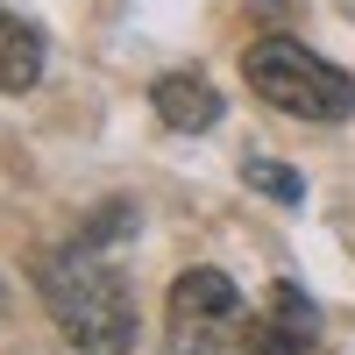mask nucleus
Wrapping results in <instances>:
<instances>
[{
	"label": "nucleus",
	"mask_w": 355,
	"mask_h": 355,
	"mask_svg": "<svg viewBox=\"0 0 355 355\" xmlns=\"http://www.w3.org/2000/svg\"><path fill=\"white\" fill-rule=\"evenodd\" d=\"M36 284H43L50 320H57L85 355H128V348H135L128 284H121V270L100 256V242H78V249H64V256H50Z\"/></svg>",
	"instance_id": "nucleus-1"
},
{
	"label": "nucleus",
	"mask_w": 355,
	"mask_h": 355,
	"mask_svg": "<svg viewBox=\"0 0 355 355\" xmlns=\"http://www.w3.org/2000/svg\"><path fill=\"white\" fill-rule=\"evenodd\" d=\"M242 71L277 114H299V121H348L355 114V78L341 64H327V57H313L306 43H291V36L249 43Z\"/></svg>",
	"instance_id": "nucleus-2"
},
{
	"label": "nucleus",
	"mask_w": 355,
	"mask_h": 355,
	"mask_svg": "<svg viewBox=\"0 0 355 355\" xmlns=\"http://www.w3.org/2000/svg\"><path fill=\"white\" fill-rule=\"evenodd\" d=\"M242 291H234L227 270H185L171 284V306H164V334L171 355H227L242 348Z\"/></svg>",
	"instance_id": "nucleus-3"
},
{
	"label": "nucleus",
	"mask_w": 355,
	"mask_h": 355,
	"mask_svg": "<svg viewBox=\"0 0 355 355\" xmlns=\"http://www.w3.org/2000/svg\"><path fill=\"white\" fill-rule=\"evenodd\" d=\"M313 327H320V313H313L306 291H299V284H270V291H263V306L242 320V355H291V348L320 341Z\"/></svg>",
	"instance_id": "nucleus-4"
},
{
	"label": "nucleus",
	"mask_w": 355,
	"mask_h": 355,
	"mask_svg": "<svg viewBox=\"0 0 355 355\" xmlns=\"http://www.w3.org/2000/svg\"><path fill=\"white\" fill-rule=\"evenodd\" d=\"M150 100L164 114V128H178V135H206V128L220 121V85L199 78V71H164Z\"/></svg>",
	"instance_id": "nucleus-5"
},
{
	"label": "nucleus",
	"mask_w": 355,
	"mask_h": 355,
	"mask_svg": "<svg viewBox=\"0 0 355 355\" xmlns=\"http://www.w3.org/2000/svg\"><path fill=\"white\" fill-rule=\"evenodd\" d=\"M36 78H43V36L0 8V93H28Z\"/></svg>",
	"instance_id": "nucleus-6"
},
{
	"label": "nucleus",
	"mask_w": 355,
	"mask_h": 355,
	"mask_svg": "<svg viewBox=\"0 0 355 355\" xmlns=\"http://www.w3.org/2000/svg\"><path fill=\"white\" fill-rule=\"evenodd\" d=\"M242 178H249V185H256L263 199H277V206H299V199H306V178L291 171V164H270V157H249V164H242Z\"/></svg>",
	"instance_id": "nucleus-7"
},
{
	"label": "nucleus",
	"mask_w": 355,
	"mask_h": 355,
	"mask_svg": "<svg viewBox=\"0 0 355 355\" xmlns=\"http://www.w3.org/2000/svg\"><path fill=\"white\" fill-rule=\"evenodd\" d=\"M291 355H327V348H320V341H306V348H291Z\"/></svg>",
	"instance_id": "nucleus-8"
}]
</instances>
